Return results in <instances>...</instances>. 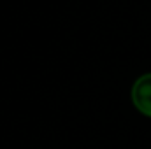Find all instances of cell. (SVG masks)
<instances>
[{
	"mask_svg": "<svg viewBox=\"0 0 151 149\" xmlns=\"http://www.w3.org/2000/svg\"><path fill=\"white\" fill-rule=\"evenodd\" d=\"M130 97L135 109L141 114L151 117V72L135 79Z\"/></svg>",
	"mask_w": 151,
	"mask_h": 149,
	"instance_id": "cell-1",
	"label": "cell"
}]
</instances>
